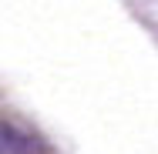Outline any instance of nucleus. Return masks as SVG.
Masks as SVG:
<instances>
[{
    "mask_svg": "<svg viewBox=\"0 0 158 154\" xmlns=\"http://www.w3.org/2000/svg\"><path fill=\"white\" fill-rule=\"evenodd\" d=\"M0 154H51V144L40 134L0 117Z\"/></svg>",
    "mask_w": 158,
    "mask_h": 154,
    "instance_id": "nucleus-1",
    "label": "nucleus"
}]
</instances>
